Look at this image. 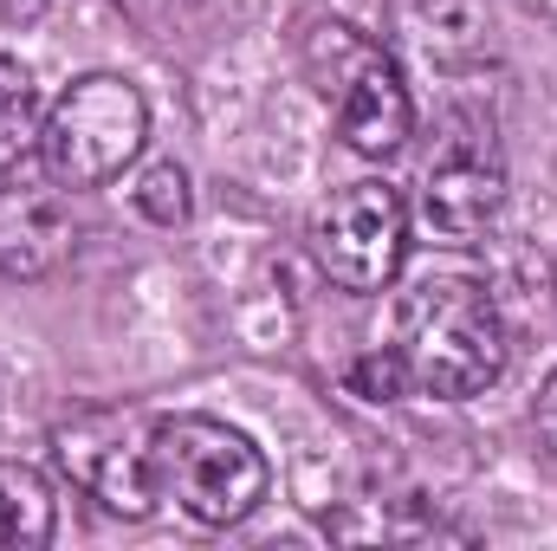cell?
Wrapping results in <instances>:
<instances>
[{
	"label": "cell",
	"instance_id": "ba28073f",
	"mask_svg": "<svg viewBox=\"0 0 557 551\" xmlns=\"http://www.w3.org/2000/svg\"><path fill=\"white\" fill-rule=\"evenodd\" d=\"M72 254V208L52 188H0V273L46 279Z\"/></svg>",
	"mask_w": 557,
	"mask_h": 551
},
{
	"label": "cell",
	"instance_id": "4fadbf2b",
	"mask_svg": "<svg viewBox=\"0 0 557 551\" xmlns=\"http://www.w3.org/2000/svg\"><path fill=\"white\" fill-rule=\"evenodd\" d=\"M350 390H357V396H370V403H403V396H416V383H409V364L396 357V344H383V351H363V357L350 364Z\"/></svg>",
	"mask_w": 557,
	"mask_h": 551
},
{
	"label": "cell",
	"instance_id": "277c9868",
	"mask_svg": "<svg viewBox=\"0 0 557 551\" xmlns=\"http://www.w3.org/2000/svg\"><path fill=\"white\" fill-rule=\"evenodd\" d=\"M149 143V98L124 72H85L59 91L39 124V162L59 188H104L117 182Z\"/></svg>",
	"mask_w": 557,
	"mask_h": 551
},
{
	"label": "cell",
	"instance_id": "8fae6325",
	"mask_svg": "<svg viewBox=\"0 0 557 551\" xmlns=\"http://www.w3.org/2000/svg\"><path fill=\"white\" fill-rule=\"evenodd\" d=\"M39 91H33V72L13 59V52H0V182H13L20 175V162L39 149Z\"/></svg>",
	"mask_w": 557,
	"mask_h": 551
},
{
	"label": "cell",
	"instance_id": "5b68a950",
	"mask_svg": "<svg viewBox=\"0 0 557 551\" xmlns=\"http://www.w3.org/2000/svg\"><path fill=\"white\" fill-rule=\"evenodd\" d=\"M506 208V149L486 111H447L441 131L421 156L416 182V221L428 241L441 247H467L493 228V215Z\"/></svg>",
	"mask_w": 557,
	"mask_h": 551
},
{
	"label": "cell",
	"instance_id": "9c48e42d",
	"mask_svg": "<svg viewBox=\"0 0 557 551\" xmlns=\"http://www.w3.org/2000/svg\"><path fill=\"white\" fill-rule=\"evenodd\" d=\"M389 13L428 65H473L493 46V13L480 0H396Z\"/></svg>",
	"mask_w": 557,
	"mask_h": 551
},
{
	"label": "cell",
	"instance_id": "7c38bea8",
	"mask_svg": "<svg viewBox=\"0 0 557 551\" xmlns=\"http://www.w3.org/2000/svg\"><path fill=\"white\" fill-rule=\"evenodd\" d=\"M131 201H137V215L149 228H182L188 215H195V188H188V169L175 162V156H162V162H149L137 175V188H131Z\"/></svg>",
	"mask_w": 557,
	"mask_h": 551
},
{
	"label": "cell",
	"instance_id": "6da1fadb",
	"mask_svg": "<svg viewBox=\"0 0 557 551\" xmlns=\"http://www.w3.org/2000/svg\"><path fill=\"white\" fill-rule=\"evenodd\" d=\"M506 311L473 273H421L396 305V357L409 364L416 396L467 403L506 370Z\"/></svg>",
	"mask_w": 557,
	"mask_h": 551
},
{
	"label": "cell",
	"instance_id": "52a82bcc",
	"mask_svg": "<svg viewBox=\"0 0 557 551\" xmlns=\"http://www.w3.org/2000/svg\"><path fill=\"white\" fill-rule=\"evenodd\" d=\"M149 434H156V415L143 409H78L65 415L59 428H52V461H59V474L85 493V500H98L104 513H117V519H149L156 513V448H149Z\"/></svg>",
	"mask_w": 557,
	"mask_h": 551
},
{
	"label": "cell",
	"instance_id": "30bf717a",
	"mask_svg": "<svg viewBox=\"0 0 557 551\" xmlns=\"http://www.w3.org/2000/svg\"><path fill=\"white\" fill-rule=\"evenodd\" d=\"M59 532L52 480L33 461H0V551H39Z\"/></svg>",
	"mask_w": 557,
	"mask_h": 551
},
{
	"label": "cell",
	"instance_id": "8992f818",
	"mask_svg": "<svg viewBox=\"0 0 557 551\" xmlns=\"http://www.w3.org/2000/svg\"><path fill=\"white\" fill-rule=\"evenodd\" d=\"M409 221L416 215L396 182H383V175L344 182L311 215V260L337 292H357V298L389 292L409 260Z\"/></svg>",
	"mask_w": 557,
	"mask_h": 551
},
{
	"label": "cell",
	"instance_id": "3957f363",
	"mask_svg": "<svg viewBox=\"0 0 557 551\" xmlns=\"http://www.w3.org/2000/svg\"><path fill=\"white\" fill-rule=\"evenodd\" d=\"M156 493L175 500L195 526H240L267 506L273 493V467L260 454V441L221 415H156Z\"/></svg>",
	"mask_w": 557,
	"mask_h": 551
},
{
	"label": "cell",
	"instance_id": "7a4b0ae2",
	"mask_svg": "<svg viewBox=\"0 0 557 551\" xmlns=\"http://www.w3.org/2000/svg\"><path fill=\"white\" fill-rule=\"evenodd\" d=\"M298 65L311 78V91L331 105L344 149L383 162L416 137V98L403 85V65L363 26H350L337 13L298 20Z\"/></svg>",
	"mask_w": 557,
	"mask_h": 551
},
{
	"label": "cell",
	"instance_id": "5bb4252c",
	"mask_svg": "<svg viewBox=\"0 0 557 551\" xmlns=\"http://www.w3.org/2000/svg\"><path fill=\"white\" fill-rule=\"evenodd\" d=\"M539 434L552 441V454H557V370L545 377V390H539Z\"/></svg>",
	"mask_w": 557,
	"mask_h": 551
}]
</instances>
